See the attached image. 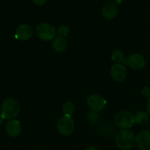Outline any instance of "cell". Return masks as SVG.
Wrapping results in <instances>:
<instances>
[{"label":"cell","mask_w":150,"mask_h":150,"mask_svg":"<svg viewBox=\"0 0 150 150\" xmlns=\"http://www.w3.org/2000/svg\"><path fill=\"white\" fill-rule=\"evenodd\" d=\"M75 110L74 105L71 102H67L63 105V112L66 116H71Z\"/></svg>","instance_id":"15"},{"label":"cell","mask_w":150,"mask_h":150,"mask_svg":"<svg viewBox=\"0 0 150 150\" xmlns=\"http://www.w3.org/2000/svg\"><path fill=\"white\" fill-rule=\"evenodd\" d=\"M85 150H99V149L94 146H88V147H87V148H86Z\"/></svg>","instance_id":"23"},{"label":"cell","mask_w":150,"mask_h":150,"mask_svg":"<svg viewBox=\"0 0 150 150\" xmlns=\"http://www.w3.org/2000/svg\"><path fill=\"white\" fill-rule=\"evenodd\" d=\"M135 144L140 150H150V130L141 131L135 137Z\"/></svg>","instance_id":"7"},{"label":"cell","mask_w":150,"mask_h":150,"mask_svg":"<svg viewBox=\"0 0 150 150\" xmlns=\"http://www.w3.org/2000/svg\"><path fill=\"white\" fill-rule=\"evenodd\" d=\"M127 64L134 70H141L145 67L146 60L142 54L134 53L127 58Z\"/></svg>","instance_id":"9"},{"label":"cell","mask_w":150,"mask_h":150,"mask_svg":"<svg viewBox=\"0 0 150 150\" xmlns=\"http://www.w3.org/2000/svg\"><path fill=\"white\" fill-rule=\"evenodd\" d=\"M32 1L38 5H44L47 2V0H32Z\"/></svg>","instance_id":"20"},{"label":"cell","mask_w":150,"mask_h":150,"mask_svg":"<svg viewBox=\"0 0 150 150\" xmlns=\"http://www.w3.org/2000/svg\"><path fill=\"white\" fill-rule=\"evenodd\" d=\"M69 33V27L66 25H62L59 27L58 29V34L60 36H63V37H66V35H68Z\"/></svg>","instance_id":"17"},{"label":"cell","mask_w":150,"mask_h":150,"mask_svg":"<svg viewBox=\"0 0 150 150\" xmlns=\"http://www.w3.org/2000/svg\"><path fill=\"white\" fill-rule=\"evenodd\" d=\"M96 111H91V112H88V118L89 120L92 122V123H95L96 122V120H98L99 118V116H96L95 117V115L96 114Z\"/></svg>","instance_id":"18"},{"label":"cell","mask_w":150,"mask_h":150,"mask_svg":"<svg viewBox=\"0 0 150 150\" xmlns=\"http://www.w3.org/2000/svg\"><path fill=\"white\" fill-rule=\"evenodd\" d=\"M87 104L93 111L100 112L106 107L107 102L103 97L97 94H92L87 99Z\"/></svg>","instance_id":"6"},{"label":"cell","mask_w":150,"mask_h":150,"mask_svg":"<svg viewBox=\"0 0 150 150\" xmlns=\"http://www.w3.org/2000/svg\"><path fill=\"white\" fill-rule=\"evenodd\" d=\"M35 33L40 39L50 41L55 38L57 31L51 24L48 23H41L36 27Z\"/></svg>","instance_id":"4"},{"label":"cell","mask_w":150,"mask_h":150,"mask_svg":"<svg viewBox=\"0 0 150 150\" xmlns=\"http://www.w3.org/2000/svg\"><path fill=\"white\" fill-rule=\"evenodd\" d=\"M115 124L120 129H129L133 126L135 123V118L131 112L128 111H119L116 115L114 119Z\"/></svg>","instance_id":"3"},{"label":"cell","mask_w":150,"mask_h":150,"mask_svg":"<svg viewBox=\"0 0 150 150\" xmlns=\"http://www.w3.org/2000/svg\"><path fill=\"white\" fill-rule=\"evenodd\" d=\"M7 133L11 137H17L21 131V124L18 120H11L5 125Z\"/></svg>","instance_id":"12"},{"label":"cell","mask_w":150,"mask_h":150,"mask_svg":"<svg viewBox=\"0 0 150 150\" xmlns=\"http://www.w3.org/2000/svg\"><path fill=\"white\" fill-rule=\"evenodd\" d=\"M116 144L122 150H129L135 144V137L133 132L128 129H124L117 132L115 138Z\"/></svg>","instance_id":"1"},{"label":"cell","mask_w":150,"mask_h":150,"mask_svg":"<svg viewBox=\"0 0 150 150\" xmlns=\"http://www.w3.org/2000/svg\"><path fill=\"white\" fill-rule=\"evenodd\" d=\"M119 12L117 3L114 2H108L105 4L102 10V13L104 18L107 19H112L117 16Z\"/></svg>","instance_id":"10"},{"label":"cell","mask_w":150,"mask_h":150,"mask_svg":"<svg viewBox=\"0 0 150 150\" xmlns=\"http://www.w3.org/2000/svg\"><path fill=\"white\" fill-rule=\"evenodd\" d=\"M66 47H67V41L65 37L63 36H57L52 42V47L56 52H62L66 50Z\"/></svg>","instance_id":"13"},{"label":"cell","mask_w":150,"mask_h":150,"mask_svg":"<svg viewBox=\"0 0 150 150\" xmlns=\"http://www.w3.org/2000/svg\"><path fill=\"white\" fill-rule=\"evenodd\" d=\"M20 111V106L16 99L10 98L4 101L2 105V116L5 119H12L16 117Z\"/></svg>","instance_id":"2"},{"label":"cell","mask_w":150,"mask_h":150,"mask_svg":"<svg viewBox=\"0 0 150 150\" xmlns=\"http://www.w3.org/2000/svg\"><path fill=\"white\" fill-rule=\"evenodd\" d=\"M40 150H44V149H40Z\"/></svg>","instance_id":"24"},{"label":"cell","mask_w":150,"mask_h":150,"mask_svg":"<svg viewBox=\"0 0 150 150\" xmlns=\"http://www.w3.org/2000/svg\"><path fill=\"white\" fill-rule=\"evenodd\" d=\"M146 111L150 115V99H148L146 103Z\"/></svg>","instance_id":"21"},{"label":"cell","mask_w":150,"mask_h":150,"mask_svg":"<svg viewBox=\"0 0 150 150\" xmlns=\"http://www.w3.org/2000/svg\"><path fill=\"white\" fill-rule=\"evenodd\" d=\"M142 94L146 99H150V88L148 86H145L142 89Z\"/></svg>","instance_id":"19"},{"label":"cell","mask_w":150,"mask_h":150,"mask_svg":"<svg viewBox=\"0 0 150 150\" xmlns=\"http://www.w3.org/2000/svg\"><path fill=\"white\" fill-rule=\"evenodd\" d=\"M57 128L60 135L63 136H69L74 129V122L70 116H63L59 119Z\"/></svg>","instance_id":"5"},{"label":"cell","mask_w":150,"mask_h":150,"mask_svg":"<svg viewBox=\"0 0 150 150\" xmlns=\"http://www.w3.org/2000/svg\"><path fill=\"white\" fill-rule=\"evenodd\" d=\"M5 118L2 116V114L0 115V126L4 123V121H5Z\"/></svg>","instance_id":"22"},{"label":"cell","mask_w":150,"mask_h":150,"mask_svg":"<svg viewBox=\"0 0 150 150\" xmlns=\"http://www.w3.org/2000/svg\"><path fill=\"white\" fill-rule=\"evenodd\" d=\"M135 123L138 125H144L146 124L149 120V116L145 111H139L136 113L135 116Z\"/></svg>","instance_id":"14"},{"label":"cell","mask_w":150,"mask_h":150,"mask_svg":"<svg viewBox=\"0 0 150 150\" xmlns=\"http://www.w3.org/2000/svg\"><path fill=\"white\" fill-rule=\"evenodd\" d=\"M110 73L112 79L116 82L122 83L126 79L127 69L123 64L116 63L113 65L110 69Z\"/></svg>","instance_id":"8"},{"label":"cell","mask_w":150,"mask_h":150,"mask_svg":"<svg viewBox=\"0 0 150 150\" xmlns=\"http://www.w3.org/2000/svg\"><path fill=\"white\" fill-rule=\"evenodd\" d=\"M112 60L116 63H123L124 60H125V55H124L123 52L121 50H116L112 52Z\"/></svg>","instance_id":"16"},{"label":"cell","mask_w":150,"mask_h":150,"mask_svg":"<svg viewBox=\"0 0 150 150\" xmlns=\"http://www.w3.org/2000/svg\"><path fill=\"white\" fill-rule=\"evenodd\" d=\"M33 27L27 24L20 25L16 32V38L20 41H27L33 36Z\"/></svg>","instance_id":"11"}]
</instances>
